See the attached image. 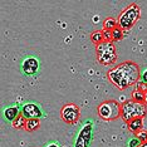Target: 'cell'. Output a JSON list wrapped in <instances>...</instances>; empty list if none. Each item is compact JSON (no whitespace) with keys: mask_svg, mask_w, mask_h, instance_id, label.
Returning <instances> with one entry per match:
<instances>
[{"mask_svg":"<svg viewBox=\"0 0 147 147\" xmlns=\"http://www.w3.org/2000/svg\"><path fill=\"white\" fill-rule=\"evenodd\" d=\"M93 22H94V23H97V22H98V16H94V18H93Z\"/></svg>","mask_w":147,"mask_h":147,"instance_id":"cell-26","label":"cell"},{"mask_svg":"<svg viewBox=\"0 0 147 147\" xmlns=\"http://www.w3.org/2000/svg\"><path fill=\"white\" fill-rule=\"evenodd\" d=\"M91 40L92 43L94 44L96 47L97 45H99L101 43L105 42V38H103V32L102 30H96V32H93L92 34H91Z\"/></svg>","mask_w":147,"mask_h":147,"instance_id":"cell-14","label":"cell"},{"mask_svg":"<svg viewBox=\"0 0 147 147\" xmlns=\"http://www.w3.org/2000/svg\"><path fill=\"white\" fill-rule=\"evenodd\" d=\"M121 107L122 105H119V102L115 99H107L97 107V115L103 121H115L121 117Z\"/></svg>","mask_w":147,"mask_h":147,"instance_id":"cell-5","label":"cell"},{"mask_svg":"<svg viewBox=\"0 0 147 147\" xmlns=\"http://www.w3.org/2000/svg\"><path fill=\"white\" fill-rule=\"evenodd\" d=\"M140 65L133 61H126L112 67L107 72V78L115 87H117L121 91L135 86L140 81Z\"/></svg>","mask_w":147,"mask_h":147,"instance_id":"cell-1","label":"cell"},{"mask_svg":"<svg viewBox=\"0 0 147 147\" xmlns=\"http://www.w3.org/2000/svg\"><path fill=\"white\" fill-rule=\"evenodd\" d=\"M123 39V30L119 26H117V28H115L112 30V42H119Z\"/></svg>","mask_w":147,"mask_h":147,"instance_id":"cell-17","label":"cell"},{"mask_svg":"<svg viewBox=\"0 0 147 147\" xmlns=\"http://www.w3.org/2000/svg\"><path fill=\"white\" fill-rule=\"evenodd\" d=\"M127 126H128L129 132H132L133 135H136L137 132H140L141 129H143V118H133L127 123Z\"/></svg>","mask_w":147,"mask_h":147,"instance_id":"cell-11","label":"cell"},{"mask_svg":"<svg viewBox=\"0 0 147 147\" xmlns=\"http://www.w3.org/2000/svg\"><path fill=\"white\" fill-rule=\"evenodd\" d=\"M61 118L67 125H76L81 119V109L74 103H67L61 108Z\"/></svg>","mask_w":147,"mask_h":147,"instance_id":"cell-6","label":"cell"},{"mask_svg":"<svg viewBox=\"0 0 147 147\" xmlns=\"http://www.w3.org/2000/svg\"><path fill=\"white\" fill-rule=\"evenodd\" d=\"M131 99L135 102H140V103H143L145 102V93L140 89H133L132 93H131Z\"/></svg>","mask_w":147,"mask_h":147,"instance_id":"cell-16","label":"cell"},{"mask_svg":"<svg viewBox=\"0 0 147 147\" xmlns=\"http://www.w3.org/2000/svg\"><path fill=\"white\" fill-rule=\"evenodd\" d=\"M140 145H141V141L140 140H137L136 137L135 138H131L128 142V147H138Z\"/></svg>","mask_w":147,"mask_h":147,"instance_id":"cell-21","label":"cell"},{"mask_svg":"<svg viewBox=\"0 0 147 147\" xmlns=\"http://www.w3.org/2000/svg\"><path fill=\"white\" fill-rule=\"evenodd\" d=\"M138 147H147V142H142L141 145H140Z\"/></svg>","mask_w":147,"mask_h":147,"instance_id":"cell-24","label":"cell"},{"mask_svg":"<svg viewBox=\"0 0 147 147\" xmlns=\"http://www.w3.org/2000/svg\"><path fill=\"white\" fill-rule=\"evenodd\" d=\"M117 26H118L117 19L112 18V16H108V18L103 22V29H106V30H113Z\"/></svg>","mask_w":147,"mask_h":147,"instance_id":"cell-15","label":"cell"},{"mask_svg":"<svg viewBox=\"0 0 147 147\" xmlns=\"http://www.w3.org/2000/svg\"><path fill=\"white\" fill-rule=\"evenodd\" d=\"M20 68L25 76H35L40 69V63L35 57H26V58L23 59Z\"/></svg>","mask_w":147,"mask_h":147,"instance_id":"cell-8","label":"cell"},{"mask_svg":"<svg viewBox=\"0 0 147 147\" xmlns=\"http://www.w3.org/2000/svg\"><path fill=\"white\" fill-rule=\"evenodd\" d=\"M147 115V106L145 103L135 102L132 99L123 102L121 107V118L128 123L133 118H145Z\"/></svg>","mask_w":147,"mask_h":147,"instance_id":"cell-3","label":"cell"},{"mask_svg":"<svg viewBox=\"0 0 147 147\" xmlns=\"http://www.w3.org/2000/svg\"><path fill=\"white\" fill-rule=\"evenodd\" d=\"M135 86H136V89H140V91H142L143 93L147 92V83H143L141 81H138Z\"/></svg>","mask_w":147,"mask_h":147,"instance_id":"cell-20","label":"cell"},{"mask_svg":"<svg viewBox=\"0 0 147 147\" xmlns=\"http://www.w3.org/2000/svg\"><path fill=\"white\" fill-rule=\"evenodd\" d=\"M92 131H93V123L91 121L86 122L83 125L82 129L79 131L77 136L74 147H88L92 141Z\"/></svg>","mask_w":147,"mask_h":147,"instance_id":"cell-7","label":"cell"},{"mask_svg":"<svg viewBox=\"0 0 147 147\" xmlns=\"http://www.w3.org/2000/svg\"><path fill=\"white\" fill-rule=\"evenodd\" d=\"M20 113H22V108L18 105L6 107V108L4 109V117H5L6 121H9V122H13L16 117L20 115Z\"/></svg>","mask_w":147,"mask_h":147,"instance_id":"cell-10","label":"cell"},{"mask_svg":"<svg viewBox=\"0 0 147 147\" xmlns=\"http://www.w3.org/2000/svg\"><path fill=\"white\" fill-rule=\"evenodd\" d=\"M143 103H145V105L147 106V92L145 93V102H143Z\"/></svg>","mask_w":147,"mask_h":147,"instance_id":"cell-25","label":"cell"},{"mask_svg":"<svg viewBox=\"0 0 147 147\" xmlns=\"http://www.w3.org/2000/svg\"><path fill=\"white\" fill-rule=\"evenodd\" d=\"M40 127V119H26V125H25V131L28 132H34L36 129H39Z\"/></svg>","mask_w":147,"mask_h":147,"instance_id":"cell-12","label":"cell"},{"mask_svg":"<svg viewBox=\"0 0 147 147\" xmlns=\"http://www.w3.org/2000/svg\"><path fill=\"white\" fill-rule=\"evenodd\" d=\"M25 125H26V118L22 113L11 122V126L14 127L15 129H25Z\"/></svg>","mask_w":147,"mask_h":147,"instance_id":"cell-13","label":"cell"},{"mask_svg":"<svg viewBox=\"0 0 147 147\" xmlns=\"http://www.w3.org/2000/svg\"><path fill=\"white\" fill-rule=\"evenodd\" d=\"M45 147H59L58 143H55V142H53V143H48Z\"/></svg>","mask_w":147,"mask_h":147,"instance_id":"cell-23","label":"cell"},{"mask_svg":"<svg viewBox=\"0 0 147 147\" xmlns=\"http://www.w3.org/2000/svg\"><path fill=\"white\" fill-rule=\"evenodd\" d=\"M140 18H141V8L136 3H132L121 11V14L117 18V23L123 32H127L135 26Z\"/></svg>","mask_w":147,"mask_h":147,"instance_id":"cell-2","label":"cell"},{"mask_svg":"<svg viewBox=\"0 0 147 147\" xmlns=\"http://www.w3.org/2000/svg\"><path fill=\"white\" fill-rule=\"evenodd\" d=\"M102 32H103V38H105V42H112V30H106V29H102Z\"/></svg>","mask_w":147,"mask_h":147,"instance_id":"cell-19","label":"cell"},{"mask_svg":"<svg viewBox=\"0 0 147 147\" xmlns=\"http://www.w3.org/2000/svg\"><path fill=\"white\" fill-rule=\"evenodd\" d=\"M97 62L102 65L111 67L117 61V51L116 45L112 42H103L96 47Z\"/></svg>","mask_w":147,"mask_h":147,"instance_id":"cell-4","label":"cell"},{"mask_svg":"<svg viewBox=\"0 0 147 147\" xmlns=\"http://www.w3.org/2000/svg\"><path fill=\"white\" fill-rule=\"evenodd\" d=\"M140 81L143 82V83H147V68L143 69L141 72V76H140Z\"/></svg>","mask_w":147,"mask_h":147,"instance_id":"cell-22","label":"cell"},{"mask_svg":"<svg viewBox=\"0 0 147 147\" xmlns=\"http://www.w3.org/2000/svg\"><path fill=\"white\" fill-rule=\"evenodd\" d=\"M135 137L137 140H140V141H141V143L142 142H147V129H141V131L140 132H137L136 135H135Z\"/></svg>","mask_w":147,"mask_h":147,"instance_id":"cell-18","label":"cell"},{"mask_svg":"<svg viewBox=\"0 0 147 147\" xmlns=\"http://www.w3.org/2000/svg\"><path fill=\"white\" fill-rule=\"evenodd\" d=\"M22 115L25 117L26 119H40L43 117V112L40 106H38L36 103H25L24 106L22 107Z\"/></svg>","mask_w":147,"mask_h":147,"instance_id":"cell-9","label":"cell"}]
</instances>
